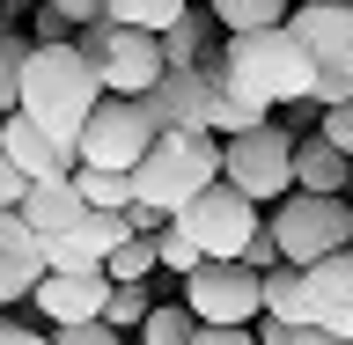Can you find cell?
Masks as SVG:
<instances>
[{
	"label": "cell",
	"mask_w": 353,
	"mask_h": 345,
	"mask_svg": "<svg viewBox=\"0 0 353 345\" xmlns=\"http://www.w3.org/2000/svg\"><path fill=\"white\" fill-rule=\"evenodd\" d=\"M96 103H103V88H96V74H88V59L74 52V44H30V66H22L15 110L44 132V140L74 147Z\"/></svg>",
	"instance_id": "6da1fadb"
},
{
	"label": "cell",
	"mask_w": 353,
	"mask_h": 345,
	"mask_svg": "<svg viewBox=\"0 0 353 345\" xmlns=\"http://www.w3.org/2000/svg\"><path fill=\"white\" fill-rule=\"evenodd\" d=\"M206 184H221V140L214 132H154V147L132 162V206L176 220Z\"/></svg>",
	"instance_id": "7a4b0ae2"
},
{
	"label": "cell",
	"mask_w": 353,
	"mask_h": 345,
	"mask_svg": "<svg viewBox=\"0 0 353 345\" xmlns=\"http://www.w3.org/2000/svg\"><path fill=\"white\" fill-rule=\"evenodd\" d=\"M309 52L287 30H250V37H221V81L243 88V96H258L265 110L280 103H302L309 96Z\"/></svg>",
	"instance_id": "3957f363"
},
{
	"label": "cell",
	"mask_w": 353,
	"mask_h": 345,
	"mask_svg": "<svg viewBox=\"0 0 353 345\" xmlns=\"http://www.w3.org/2000/svg\"><path fill=\"white\" fill-rule=\"evenodd\" d=\"M265 236L280 242V264L309 272V264L353 250V206L346 198H309V191H287L272 213H265Z\"/></svg>",
	"instance_id": "277c9868"
},
{
	"label": "cell",
	"mask_w": 353,
	"mask_h": 345,
	"mask_svg": "<svg viewBox=\"0 0 353 345\" xmlns=\"http://www.w3.org/2000/svg\"><path fill=\"white\" fill-rule=\"evenodd\" d=\"M74 52L88 59V74H96L103 96H148V88L162 81V44H154L148 30L88 22V30H74Z\"/></svg>",
	"instance_id": "5b68a950"
},
{
	"label": "cell",
	"mask_w": 353,
	"mask_h": 345,
	"mask_svg": "<svg viewBox=\"0 0 353 345\" xmlns=\"http://www.w3.org/2000/svg\"><path fill=\"white\" fill-rule=\"evenodd\" d=\"M287 154H294V132L265 118V125L236 132V140H221V184H228V191H243V198L265 213V206H280V198L294 191Z\"/></svg>",
	"instance_id": "8992f818"
},
{
	"label": "cell",
	"mask_w": 353,
	"mask_h": 345,
	"mask_svg": "<svg viewBox=\"0 0 353 345\" xmlns=\"http://www.w3.org/2000/svg\"><path fill=\"white\" fill-rule=\"evenodd\" d=\"M148 147H154V118H148L140 96H103V103L88 110L81 140H74V154H81L88 169H118V176H132V162Z\"/></svg>",
	"instance_id": "52a82bcc"
},
{
	"label": "cell",
	"mask_w": 353,
	"mask_h": 345,
	"mask_svg": "<svg viewBox=\"0 0 353 345\" xmlns=\"http://www.w3.org/2000/svg\"><path fill=\"white\" fill-rule=\"evenodd\" d=\"M258 220H265V213H258L243 191H228V184H206V191H199L192 206L176 213V228L192 236V250H199L206 264H236V258H243V242L258 236Z\"/></svg>",
	"instance_id": "ba28073f"
},
{
	"label": "cell",
	"mask_w": 353,
	"mask_h": 345,
	"mask_svg": "<svg viewBox=\"0 0 353 345\" xmlns=\"http://www.w3.org/2000/svg\"><path fill=\"white\" fill-rule=\"evenodd\" d=\"M184 309L206 331H250L258 324V272L250 264H199L184 280Z\"/></svg>",
	"instance_id": "9c48e42d"
},
{
	"label": "cell",
	"mask_w": 353,
	"mask_h": 345,
	"mask_svg": "<svg viewBox=\"0 0 353 345\" xmlns=\"http://www.w3.org/2000/svg\"><path fill=\"white\" fill-rule=\"evenodd\" d=\"M214 66H221V44L199 66H162V81L140 96L154 132H206V81H214Z\"/></svg>",
	"instance_id": "30bf717a"
},
{
	"label": "cell",
	"mask_w": 353,
	"mask_h": 345,
	"mask_svg": "<svg viewBox=\"0 0 353 345\" xmlns=\"http://www.w3.org/2000/svg\"><path fill=\"white\" fill-rule=\"evenodd\" d=\"M103 294H110L103 272H44V280L30 286V309H37L52 331L59 324H96V316H103Z\"/></svg>",
	"instance_id": "8fae6325"
},
{
	"label": "cell",
	"mask_w": 353,
	"mask_h": 345,
	"mask_svg": "<svg viewBox=\"0 0 353 345\" xmlns=\"http://www.w3.org/2000/svg\"><path fill=\"white\" fill-rule=\"evenodd\" d=\"M0 154L22 169V184H66V176H74V162H81L74 147L44 140V132L22 118V110H8V118H0Z\"/></svg>",
	"instance_id": "7c38bea8"
},
{
	"label": "cell",
	"mask_w": 353,
	"mask_h": 345,
	"mask_svg": "<svg viewBox=\"0 0 353 345\" xmlns=\"http://www.w3.org/2000/svg\"><path fill=\"white\" fill-rule=\"evenodd\" d=\"M280 30L309 52V66H353V8H346V0H324V8H294Z\"/></svg>",
	"instance_id": "4fadbf2b"
},
{
	"label": "cell",
	"mask_w": 353,
	"mask_h": 345,
	"mask_svg": "<svg viewBox=\"0 0 353 345\" xmlns=\"http://www.w3.org/2000/svg\"><path fill=\"white\" fill-rule=\"evenodd\" d=\"M302 280H309V324L353 338V250H339V258H324V264H309Z\"/></svg>",
	"instance_id": "5bb4252c"
},
{
	"label": "cell",
	"mask_w": 353,
	"mask_h": 345,
	"mask_svg": "<svg viewBox=\"0 0 353 345\" xmlns=\"http://www.w3.org/2000/svg\"><path fill=\"white\" fill-rule=\"evenodd\" d=\"M346 169H353V162L339 147H324L316 132H302L294 154H287V176H294V191H309V198H339V191H346Z\"/></svg>",
	"instance_id": "9a60e30c"
},
{
	"label": "cell",
	"mask_w": 353,
	"mask_h": 345,
	"mask_svg": "<svg viewBox=\"0 0 353 345\" xmlns=\"http://www.w3.org/2000/svg\"><path fill=\"white\" fill-rule=\"evenodd\" d=\"M15 213L30 220V228H37L44 242H52V236H66V228H74V220H81L88 206H81V191H74V184H30Z\"/></svg>",
	"instance_id": "2e32d148"
},
{
	"label": "cell",
	"mask_w": 353,
	"mask_h": 345,
	"mask_svg": "<svg viewBox=\"0 0 353 345\" xmlns=\"http://www.w3.org/2000/svg\"><path fill=\"white\" fill-rule=\"evenodd\" d=\"M265 118H272V110H265L258 96L228 88V81H221V66H214V81H206V132H214V140H236V132L265 125Z\"/></svg>",
	"instance_id": "e0dca14e"
},
{
	"label": "cell",
	"mask_w": 353,
	"mask_h": 345,
	"mask_svg": "<svg viewBox=\"0 0 353 345\" xmlns=\"http://www.w3.org/2000/svg\"><path fill=\"white\" fill-rule=\"evenodd\" d=\"M258 316H272V324H309V280L294 264L258 272Z\"/></svg>",
	"instance_id": "ac0fdd59"
},
{
	"label": "cell",
	"mask_w": 353,
	"mask_h": 345,
	"mask_svg": "<svg viewBox=\"0 0 353 345\" xmlns=\"http://www.w3.org/2000/svg\"><path fill=\"white\" fill-rule=\"evenodd\" d=\"M154 44H162V66H199V59L221 44V30H214V15H206V8H184V15H176Z\"/></svg>",
	"instance_id": "d6986e66"
},
{
	"label": "cell",
	"mask_w": 353,
	"mask_h": 345,
	"mask_svg": "<svg viewBox=\"0 0 353 345\" xmlns=\"http://www.w3.org/2000/svg\"><path fill=\"white\" fill-rule=\"evenodd\" d=\"M221 37H250V30H280L287 22V0H206Z\"/></svg>",
	"instance_id": "ffe728a7"
},
{
	"label": "cell",
	"mask_w": 353,
	"mask_h": 345,
	"mask_svg": "<svg viewBox=\"0 0 353 345\" xmlns=\"http://www.w3.org/2000/svg\"><path fill=\"white\" fill-rule=\"evenodd\" d=\"M66 184L81 191L88 213H125V206H132V176H118V169H88V162H74Z\"/></svg>",
	"instance_id": "44dd1931"
},
{
	"label": "cell",
	"mask_w": 353,
	"mask_h": 345,
	"mask_svg": "<svg viewBox=\"0 0 353 345\" xmlns=\"http://www.w3.org/2000/svg\"><path fill=\"white\" fill-rule=\"evenodd\" d=\"M192 0H103V22H118V30H148V37H162L176 15H184Z\"/></svg>",
	"instance_id": "7402d4cb"
},
{
	"label": "cell",
	"mask_w": 353,
	"mask_h": 345,
	"mask_svg": "<svg viewBox=\"0 0 353 345\" xmlns=\"http://www.w3.org/2000/svg\"><path fill=\"white\" fill-rule=\"evenodd\" d=\"M103 280L110 286H148V280H162V272H154V236H125L103 258Z\"/></svg>",
	"instance_id": "603a6c76"
},
{
	"label": "cell",
	"mask_w": 353,
	"mask_h": 345,
	"mask_svg": "<svg viewBox=\"0 0 353 345\" xmlns=\"http://www.w3.org/2000/svg\"><path fill=\"white\" fill-rule=\"evenodd\" d=\"M192 338H199V324L184 302H154L140 316V331H132V345H192Z\"/></svg>",
	"instance_id": "cb8c5ba5"
},
{
	"label": "cell",
	"mask_w": 353,
	"mask_h": 345,
	"mask_svg": "<svg viewBox=\"0 0 353 345\" xmlns=\"http://www.w3.org/2000/svg\"><path fill=\"white\" fill-rule=\"evenodd\" d=\"M199 264H206V258L192 250V236H184L176 220H162V228H154V272H176V280H192Z\"/></svg>",
	"instance_id": "d4e9b609"
},
{
	"label": "cell",
	"mask_w": 353,
	"mask_h": 345,
	"mask_svg": "<svg viewBox=\"0 0 353 345\" xmlns=\"http://www.w3.org/2000/svg\"><path fill=\"white\" fill-rule=\"evenodd\" d=\"M22 66H30V37H22V30H0V118H8L15 96H22Z\"/></svg>",
	"instance_id": "484cf974"
},
{
	"label": "cell",
	"mask_w": 353,
	"mask_h": 345,
	"mask_svg": "<svg viewBox=\"0 0 353 345\" xmlns=\"http://www.w3.org/2000/svg\"><path fill=\"white\" fill-rule=\"evenodd\" d=\"M148 309H154V294H148V286H110V294H103V324L118 331V338H132Z\"/></svg>",
	"instance_id": "4316f807"
},
{
	"label": "cell",
	"mask_w": 353,
	"mask_h": 345,
	"mask_svg": "<svg viewBox=\"0 0 353 345\" xmlns=\"http://www.w3.org/2000/svg\"><path fill=\"white\" fill-rule=\"evenodd\" d=\"M37 280H44V272H30V264H15L8 250H0V316H8L15 302H30V286H37Z\"/></svg>",
	"instance_id": "83f0119b"
},
{
	"label": "cell",
	"mask_w": 353,
	"mask_h": 345,
	"mask_svg": "<svg viewBox=\"0 0 353 345\" xmlns=\"http://www.w3.org/2000/svg\"><path fill=\"white\" fill-rule=\"evenodd\" d=\"M316 140L324 147H339L353 162V103H339V110H316Z\"/></svg>",
	"instance_id": "f1b7e54d"
},
{
	"label": "cell",
	"mask_w": 353,
	"mask_h": 345,
	"mask_svg": "<svg viewBox=\"0 0 353 345\" xmlns=\"http://www.w3.org/2000/svg\"><path fill=\"white\" fill-rule=\"evenodd\" d=\"M44 15L74 37V30H88V22H103V0H44Z\"/></svg>",
	"instance_id": "f546056e"
},
{
	"label": "cell",
	"mask_w": 353,
	"mask_h": 345,
	"mask_svg": "<svg viewBox=\"0 0 353 345\" xmlns=\"http://www.w3.org/2000/svg\"><path fill=\"white\" fill-rule=\"evenodd\" d=\"M52 345H125V338L96 316V324H59V331H52Z\"/></svg>",
	"instance_id": "4dcf8cb0"
},
{
	"label": "cell",
	"mask_w": 353,
	"mask_h": 345,
	"mask_svg": "<svg viewBox=\"0 0 353 345\" xmlns=\"http://www.w3.org/2000/svg\"><path fill=\"white\" fill-rule=\"evenodd\" d=\"M236 264H250V272H272V264H280V242L265 236V220H258V236L243 242V258H236Z\"/></svg>",
	"instance_id": "1f68e13d"
},
{
	"label": "cell",
	"mask_w": 353,
	"mask_h": 345,
	"mask_svg": "<svg viewBox=\"0 0 353 345\" xmlns=\"http://www.w3.org/2000/svg\"><path fill=\"white\" fill-rule=\"evenodd\" d=\"M302 331H309V324H272V316H258L250 338H258V345H302Z\"/></svg>",
	"instance_id": "d6a6232c"
},
{
	"label": "cell",
	"mask_w": 353,
	"mask_h": 345,
	"mask_svg": "<svg viewBox=\"0 0 353 345\" xmlns=\"http://www.w3.org/2000/svg\"><path fill=\"white\" fill-rule=\"evenodd\" d=\"M0 345H52V331H30L15 316H0Z\"/></svg>",
	"instance_id": "836d02e7"
},
{
	"label": "cell",
	"mask_w": 353,
	"mask_h": 345,
	"mask_svg": "<svg viewBox=\"0 0 353 345\" xmlns=\"http://www.w3.org/2000/svg\"><path fill=\"white\" fill-rule=\"evenodd\" d=\"M22 191H30V184H22V169L0 154V206H22Z\"/></svg>",
	"instance_id": "e575fe53"
},
{
	"label": "cell",
	"mask_w": 353,
	"mask_h": 345,
	"mask_svg": "<svg viewBox=\"0 0 353 345\" xmlns=\"http://www.w3.org/2000/svg\"><path fill=\"white\" fill-rule=\"evenodd\" d=\"M192 345H258V338H250V331H206V324H199Z\"/></svg>",
	"instance_id": "d590c367"
},
{
	"label": "cell",
	"mask_w": 353,
	"mask_h": 345,
	"mask_svg": "<svg viewBox=\"0 0 353 345\" xmlns=\"http://www.w3.org/2000/svg\"><path fill=\"white\" fill-rule=\"evenodd\" d=\"M302 345H353V338H339V331H316V324H309V331H302Z\"/></svg>",
	"instance_id": "8d00e7d4"
},
{
	"label": "cell",
	"mask_w": 353,
	"mask_h": 345,
	"mask_svg": "<svg viewBox=\"0 0 353 345\" xmlns=\"http://www.w3.org/2000/svg\"><path fill=\"white\" fill-rule=\"evenodd\" d=\"M294 8H324V0H287V15H294Z\"/></svg>",
	"instance_id": "74e56055"
},
{
	"label": "cell",
	"mask_w": 353,
	"mask_h": 345,
	"mask_svg": "<svg viewBox=\"0 0 353 345\" xmlns=\"http://www.w3.org/2000/svg\"><path fill=\"white\" fill-rule=\"evenodd\" d=\"M339 198H346V206H353V169H346V191H339Z\"/></svg>",
	"instance_id": "f35d334b"
},
{
	"label": "cell",
	"mask_w": 353,
	"mask_h": 345,
	"mask_svg": "<svg viewBox=\"0 0 353 345\" xmlns=\"http://www.w3.org/2000/svg\"><path fill=\"white\" fill-rule=\"evenodd\" d=\"M0 30H8V22H0Z\"/></svg>",
	"instance_id": "ab89813d"
},
{
	"label": "cell",
	"mask_w": 353,
	"mask_h": 345,
	"mask_svg": "<svg viewBox=\"0 0 353 345\" xmlns=\"http://www.w3.org/2000/svg\"><path fill=\"white\" fill-rule=\"evenodd\" d=\"M346 8H353V0H346Z\"/></svg>",
	"instance_id": "60d3db41"
},
{
	"label": "cell",
	"mask_w": 353,
	"mask_h": 345,
	"mask_svg": "<svg viewBox=\"0 0 353 345\" xmlns=\"http://www.w3.org/2000/svg\"><path fill=\"white\" fill-rule=\"evenodd\" d=\"M125 345H132V338H125Z\"/></svg>",
	"instance_id": "b9f144b4"
}]
</instances>
